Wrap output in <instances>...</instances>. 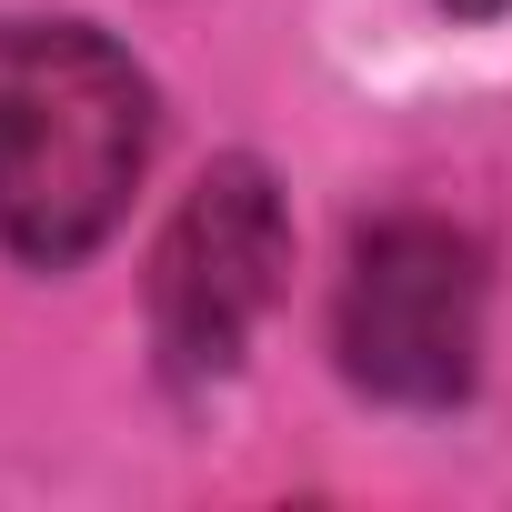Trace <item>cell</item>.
Wrapping results in <instances>:
<instances>
[{"label":"cell","instance_id":"cell-4","mask_svg":"<svg viewBox=\"0 0 512 512\" xmlns=\"http://www.w3.org/2000/svg\"><path fill=\"white\" fill-rule=\"evenodd\" d=\"M452 21H492V11H512V0H442Z\"/></svg>","mask_w":512,"mask_h":512},{"label":"cell","instance_id":"cell-2","mask_svg":"<svg viewBox=\"0 0 512 512\" xmlns=\"http://www.w3.org/2000/svg\"><path fill=\"white\" fill-rule=\"evenodd\" d=\"M482 251L472 231L432 221V211H392L352 241V272H342V302H332V342H342V372L372 392V402H402V412H442L472 392L482 372Z\"/></svg>","mask_w":512,"mask_h":512},{"label":"cell","instance_id":"cell-1","mask_svg":"<svg viewBox=\"0 0 512 512\" xmlns=\"http://www.w3.org/2000/svg\"><path fill=\"white\" fill-rule=\"evenodd\" d=\"M151 171V81L91 21H0V241L71 272Z\"/></svg>","mask_w":512,"mask_h":512},{"label":"cell","instance_id":"cell-3","mask_svg":"<svg viewBox=\"0 0 512 512\" xmlns=\"http://www.w3.org/2000/svg\"><path fill=\"white\" fill-rule=\"evenodd\" d=\"M292 272V211L262 161H221L181 191L161 251H151V342L171 382H221L241 342L262 332Z\"/></svg>","mask_w":512,"mask_h":512}]
</instances>
